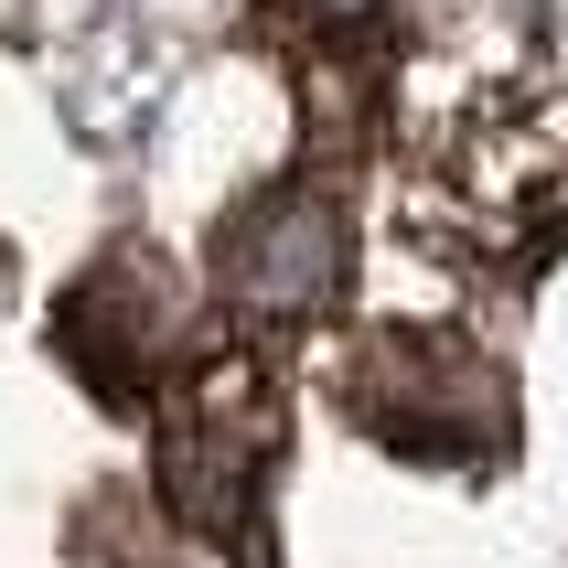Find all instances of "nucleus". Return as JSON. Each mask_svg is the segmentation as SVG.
<instances>
[{
	"label": "nucleus",
	"mask_w": 568,
	"mask_h": 568,
	"mask_svg": "<svg viewBox=\"0 0 568 568\" xmlns=\"http://www.w3.org/2000/svg\"><path fill=\"white\" fill-rule=\"evenodd\" d=\"M344 268H354V225L322 183H268L247 193L215 236V290L236 301L247 322H312L344 301Z\"/></svg>",
	"instance_id": "obj_3"
},
{
	"label": "nucleus",
	"mask_w": 568,
	"mask_h": 568,
	"mask_svg": "<svg viewBox=\"0 0 568 568\" xmlns=\"http://www.w3.org/2000/svg\"><path fill=\"white\" fill-rule=\"evenodd\" d=\"M268 483H280V397L247 365H204L161 418V494L225 558L268 568Z\"/></svg>",
	"instance_id": "obj_1"
},
{
	"label": "nucleus",
	"mask_w": 568,
	"mask_h": 568,
	"mask_svg": "<svg viewBox=\"0 0 568 568\" xmlns=\"http://www.w3.org/2000/svg\"><path fill=\"white\" fill-rule=\"evenodd\" d=\"M344 418L408 462H483L515 440V386L450 333H376L344 365Z\"/></svg>",
	"instance_id": "obj_2"
},
{
	"label": "nucleus",
	"mask_w": 568,
	"mask_h": 568,
	"mask_svg": "<svg viewBox=\"0 0 568 568\" xmlns=\"http://www.w3.org/2000/svg\"><path fill=\"white\" fill-rule=\"evenodd\" d=\"M172 344H183V301L161 280V257H140V247H119L64 301V354L87 365L97 397H140L151 376H172Z\"/></svg>",
	"instance_id": "obj_4"
}]
</instances>
